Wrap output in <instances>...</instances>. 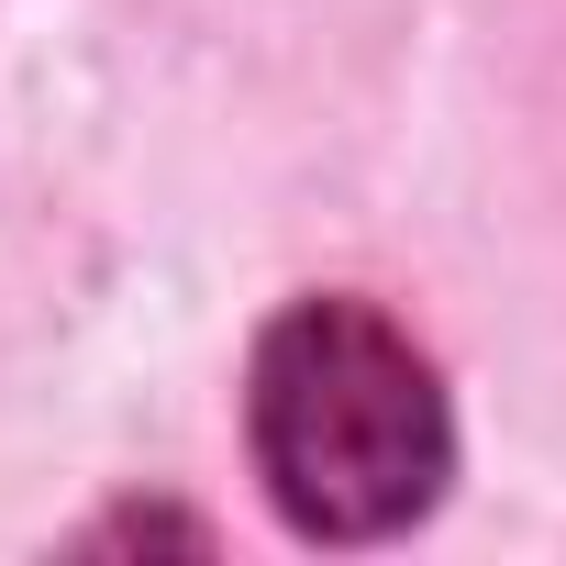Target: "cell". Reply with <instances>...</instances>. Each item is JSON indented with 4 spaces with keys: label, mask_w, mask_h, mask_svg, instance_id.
I'll return each mask as SVG.
<instances>
[{
    "label": "cell",
    "mask_w": 566,
    "mask_h": 566,
    "mask_svg": "<svg viewBox=\"0 0 566 566\" xmlns=\"http://www.w3.org/2000/svg\"><path fill=\"white\" fill-rule=\"evenodd\" d=\"M244 433L290 533H323V544H378L422 522L455 467L433 356L367 301H290L255 334Z\"/></svg>",
    "instance_id": "1"
}]
</instances>
